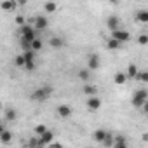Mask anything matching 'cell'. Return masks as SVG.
I'll use <instances>...</instances> for the list:
<instances>
[{"label": "cell", "instance_id": "6da1fadb", "mask_svg": "<svg viewBox=\"0 0 148 148\" xmlns=\"http://www.w3.org/2000/svg\"><path fill=\"white\" fill-rule=\"evenodd\" d=\"M52 92V87L51 86H44V87H38L32 92V99L33 101H45Z\"/></svg>", "mask_w": 148, "mask_h": 148}, {"label": "cell", "instance_id": "7a4b0ae2", "mask_svg": "<svg viewBox=\"0 0 148 148\" xmlns=\"http://www.w3.org/2000/svg\"><path fill=\"white\" fill-rule=\"evenodd\" d=\"M23 56H25V70H28V71H33L35 68H37V64H35V51H32V49H26L25 52H23Z\"/></svg>", "mask_w": 148, "mask_h": 148}, {"label": "cell", "instance_id": "3957f363", "mask_svg": "<svg viewBox=\"0 0 148 148\" xmlns=\"http://www.w3.org/2000/svg\"><path fill=\"white\" fill-rule=\"evenodd\" d=\"M146 99H148L146 91H145V89H139V91H136L134 96H132V105H134L136 108H139V106H143V105L146 103Z\"/></svg>", "mask_w": 148, "mask_h": 148}, {"label": "cell", "instance_id": "277c9868", "mask_svg": "<svg viewBox=\"0 0 148 148\" xmlns=\"http://www.w3.org/2000/svg\"><path fill=\"white\" fill-rule=\"evenodd\" d=\"M35 37H37V33H35V28H33V26H30V25H23V26H21V38H23V40L32 42Z\"/></svg>", "mask_w": 148, "mask_h": 148}, {"label": "cell", "instance_id": "5b68a950", "mask_svg": "<svg viewBox=\"0 0 148 148\" xmlns=\"http://www.w3.org/2000/svg\"><path fill=\"white\" fill-rule=\"evenodd\" d=\"M112 38H115V40H119L120 44H124V42H127V40L131 38V33H129L127 30H120V28H117V30L112 32Z\"/></svg>", "mask_w": 148, "mask_h": 148}, {"label": "cell", "instance_id": "8992f818", "mask_svg": "<svg viewBox=\"0 0 148 148\" xmlns=\"http://www.w3.org/2000/svg\"><path fill=\"white\" fill-rule=\"evenodd\" d=\"M0 7H2V11L5 12H12L18 9V4H16V0H4L2 4H0Z\"/></svg>", "mask_w": 148, "mask_h": 148}, {"label": "cell", "instance_id": "52a82bcc", "mask_svg": "<svg viewBox=\"0 0 148 148\" xmlns=\"http://www.w3.org/2000/svg\"><path fill=\"white\" fill-rule=\"evenodd\" d=\"M33 21H35V26H33L35 30H45V28H47V25H49V21H47V18H45V16H37Z\"/></svg>", "mask_w": 148, "mask_h": 148}, {"label": "cell", "instance_id": "ba28073f", "mask_svg": "<svg viewBox=\"0 0 148 148\" xmlns=\"http://www.w3.org/2000/svg\"><path fill=\"white\" fill-rule=\"evenodd\" d=\"M106 26L113 32V30H117V28H120V19L117 18V16H110L108 19H106Z\"/></svg>", "mask_w": 148, "mask_h": 148}, {"label": "cell", "instance_id": "9c48e42d", "mask_svg": "<svg viewBox=\"0 0 148 148\" xmlns=\"http://www.w3.org/2000/svg\"><path fill=\"white\" fill-rule=\"evenodd\" d=\"M87 66H89V70H98L99 68V58H98V54H91L89 56Z\"/></svg>", "mask_w": 148, "mask_h": 148}, {"label": "cell", "instance_id": "30bf717a", "mask_svg": "<svg viewBox=\"0 0 148 148\" xmlns=\"http://www.w3.org/2000/svg\"><path fill=\"white\" fill-rule=\"evenodd\" d=\"M58 115L63 117V119H68V117L71 115V106H68V105H59V106H58Z\"/></svg>", "mask_w": 148, "mask_h": 148}, {"label": "cell", "instance_id": "8fae6325", "mask_svg": "<svg viewBox=\"0 0 148 148\" xmlns=\"http://www.w3.org/2000/svg\"><path fill=\"white\" fill-rule=\"evenodd\" d=\"M52 138H54V134H52L51 131L42 132V134H40V146H47V145L52 141Z\"/></svg>", "mask_w": 148, "mask_h": 148}, {"label": "cell", "instance_id": "7c38bea8", "mask_svg": "<svg viewBox=\"0 0 148 148\" xmlns=\"http://www.w3.org/2000/svg\"><path fill=\"white\" fill-rule=\"evenodd\" d=\"M99 106H101V99H98L96 96H91L87 99V108L89 110H99Z\"/></svg>", "mask_w": 148, "mask_h": 148}, {"label": "cell", "instance_id": "4fadbf2b", "mask_svg": "<svg viewBox=\"0 0 148 148\" xmlns=\"http://www.w3.org/2000/svg\"><path fill=\"white\" fill-rule=\"evenodd\" d=\"M120 45H122V44H120L119 40L112 38V37L106 40V49H110V51H117V49H120Z\"/></svg>", "mask_w": 148, "mask_h": 148}, {"label": "cell", "instance_id": "5bb4252c", "mask_svg": "<svg viewBox=\"0 0 148 148\" xmlns=\"http://www.w3.org/2000/svg\"><path fill=\"white\" fill-rule=\"evenodd\" d=\"M136 75H138V66H136V64H129L127 73H125L127 80H129V79H136Z\"/></svg>", "mask_w": 148, "mask_h": 148}, {"label": "cell", "instance_id": "9a60e30c", "mask_svg": "<svg viewBox=\"0 0 148 148\" xmlns=\"http://www.w3.org/2000/svg\"><path fill=\"white\" fill-rule=\"evenodd\" d=\"M113 82L117 84V86H124L125 82H127V77H125V73H115V79H113Z\"/></svg>", "mask_w": 148, "mask_h": 148}, {"label": "cell", "instance_id": "2e32d148", "mask_svg": "<svg viewBox=\"0 0 148 148\" xmlns=\"http://www.w3.org/2000/svg\"><path fill=\"white\" fill-rule=\"evenodd\" d=\"M63 45H64V40H63L61 37H51V47L59 49V47H63Z\"/></svg>", "mask_w": 148, "mask_h": 148}, {"label": "cell", "instance_id": "e0dca14e", "mask_svg": "<svg viewBox=\"0 0 148 148\" xmlns=\"http://www.w3.org/2000/svg\"><path fill=\"white\" fill-rule=\"evenodd\" d=\"M30 49H32V51H35V52H37V51H40V49H42V40H40L38 37H35V38L30 42Z\"/></svg>", "mask_w": 148, "mask_h": 148}, {"label": "cell", "instance_id": "ac0fdd59", "mask_svg": "<svg viewBox=\"0 0 148 148\" xmlns=\"http://www.w3.org/2000/svg\"><path fill=\"white\" fill-rule=\"evenodd\" d=\"M105 136H106V131H105V129H98V131L92 132V138H94L98 143H101V141L105 139Z\"/></svg>", "mask_w": 148, "mask_h": 148}, {"label": "cell", "instance_id": "d6986e66", "mask_svg": "<svg viewBox=\"0 0 148 148\" xmlns=\"http://www.w3.org/2000/svg\"><path fill=\"white\" fill-rule=\"evenodd\" d=\"M11 139H12V134L9 132V131H2V132H0V141H2L4 145H7V143H11Z\"/></svg>", "mask_w": 148, "mask_h": 148}, {"label": "cell", "instance_id": "ffe728a7", "mask_svg": "<svg viewBox=\"0 0 148 148\" xmlns=\"http://www.w3.org/2000/svg\"><path fill=\"white\" fill-rule=\"evenodd\" d=\"M56 9H58L56 2H45V4H44V11H45L47 14H52V12H56Z\"/></svg>", "mask_w": 148, "mask_h": 148}, {"label": "cell", "instance_id": "44dd1931", "mask_svg": "<svg viewBox=\"0 0 148 148\" xmlns=\"http://www.w3.org/2000/svg\"><path fill=\"white\" fill-rule=\"evenodd\" d=\"M84 92H86L87 96H96V92H98V87H96V86H91V84H87V86H84Z\"/></svg>", "mask_w": 148, "mask_h": 148}, {"label": "cell", "instance_id": "7402d4cb", "mask_svg": "<svg viewBox=\"0 0 148 148\" xmlns=\"http://www.w3.org/2000/svg\"><path fill=\"white\" fill-rule=\"evenodd\" d=\"M113 146H115V148H125L127 143H125V139H124L122 136H117V138L113 139Z\"/></svg>", "mask_w": 148, "mask_h": 148}, {"label": "cell", "instance_id": "603a6c76", "mask_svg": "<svg viewBox=\"0 0 148 148\" xmlns=\"http://www.w3.org/2000/svg\"><path fill=\"white\" fill-rule=\"evenodd\" d=\"M136 19H138L139 23H143V25L148 23V12H146V11H139V12L136 14Z\"/></svg>", "mask_w": 148, "mask_h": 148}, {"label": "cell", "instance_id": "cb8c5ba5", "mask_svg": "<svg viewBox=\"0 0 148 148\" xmlns=\"http://www.w3.org/2000/svg\"><path fill=\"white\" fill-rule=\"evenodd\" d=\"M5 119L7 120H16V110L14 108H7L5 110Z\"/></svg>", "mask_w": 148, "mask_h": 148}, {"label": "cell", "instance_id": "d4e9b609", "mask_svg": "<svg viewBox=\"0 0 148 148\" xmlns=\"http://www.w3.org/2000/svg\"><path fill=\"white\" fill-rule=\"evenodd\" d=\"M14 64H16L18 68H23V66H25V56H23V54L16 56V59H14Z\"/></svg>", "mask_w": 148, "mask_h": 148}, {"label": "cell", "instance_id": "484cf974", "mask_svg": "<svg viewBox=\"0 0 148 148\" xmlns=\"http://www.w3.org/2000/svg\"><path fill=\"white\" fill-rule=\"evenodd\" d=\"M101 143H103V145H105V146H113V136H112V134H108V132H106V136H105V139H103V141H101Z\"/></svg>", "mask_w": 148, "mask_h": 148}, {"label": "cell", "instance_id": "4316f807", "mask_svg": "<svg viewBox=\"0 0 148 148\" xmlns=\"http://www.w3.org/2000/svg\"><path fill=\"white\" fill-rule=\"evenodd\" d=\"M79 79L84 80V82H87L89 80V70H80L79 71Z\"/></svg>", "mask_w": 148, "mask_h": 148}, {"label": "cell", "instance_id": "83f0119b", "mask_svg": "<svg viewBox=\"0 0 148 148\" xmlns=\"http://www.w3.org/2000/svg\"><path fill=\"white\" fill-rule=\"evenodd\" d=\"M136 79H139L141 82H148V73L146 71H141V73H138V75H136Z\"/></svg>", "mask_w": 148, "mask_h": 148}, {"label": "cell", "instance_id": "f1b7e54d", "mask_svg": "<svg viewBox=\"0 0 148 148\" xmlns=\"http://www.w3.org/2000/svg\"><path fill=\"white\" fill-rule=\"evenodd\" d=\"M45 131H47V127H45V125H42V124L35 127V134H38V136H40L42 132H45Z\"/></svg>", "mask_w": 148, "mask_h": 148}, {"label": "cell", "instance_id": "f546056e", "mask_svg": "<svg viewBox=\"0 0 148 148\" xmlns=\"http://www.w3.org/2000/svg\"><path fill=\"white\" fill-rule=\"evenodd\" d=\"M138 42H139L141 45H146V44H148V37H146V35H139V38H138Z\"/></svg>", "mask_w": 148, "mask_h": 148}, {"label": "cell", "instance_id": "4dcf8cb0", "mask_svg": "<svg viewBox=\"0 0 148 148\" xmlns=\"http://www.w3.org/2000/svg\"><path fill=\"white\" fill-rule=\"evenodd\" d=\"M16 23H18V25H19V26H23V25H25V23H26V19H25V18H23V16H16Z\"/></svg>", "mask_w": 148, "mask_h": 148}, {"label": "cell", "instance_id": "1f68e13d", "mask_svg": "<svg viewBox=\"0 0 148 148\" xmlns=\"http://www.w3.org/2000/svg\"><path fill=\"white\" fill-rule=\"evenodd\" d=\"M26 2H28V0H16V4H18V5H25Z\"/></svg>", "mask_w": 148, "mask_h": 148}, {"label": "cell", "instance_id": "d6a6232c", "mask_svg": "<svg viewBox=\"0 0 148 148\" xmlns=\"http://www.w3.org/2000/svg\"><path fill=\"white\" fill-rule=\"evenodd\" d=\"M110 2H112V4H119V0H110Z\"/></svg>", "mask_w": 148, "mask_h": 148}, {"label": "cell", "instance_id": "836d02e7", "mask_svg": "<svg viewBox=\"0 0 148 148\" xmlns=\"http://www.w3.org/2000/svg\"><path fill=\"white\" fill-rule=\"evenodd\" d=\"M2 131H4V125H2V124H0V132H2Z\"/></svg>", "mask_w": 148, "mask_h": 148}, {"label": "cell", "instance_id": "e575fe53", "mask_svg": "<svg viewBox=\"0 0 148 148\" xmlns=\"http://www.w3.org/2000/svg\"><path fill=\"white\" fill-rule=\"evenodd\" d=\"M0 110H2V103H0Z\"/></svg>", "mask_w": 148, "mask_h": 148}]
</instances>
